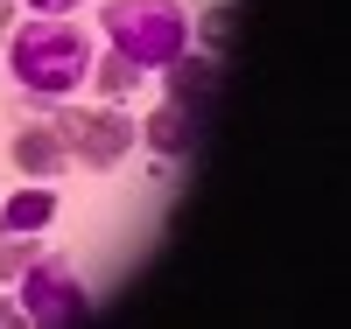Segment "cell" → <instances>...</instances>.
<instances>
[{
    "label": "cell",
    "mask_w": 351,
    "mask_h": 329,
    "mask_svg": "<svg viewBox=\"0 0 351 329\" xmlns=\"http://www.w3.org/2000/svg\"><path fill=\"white\" fill-rule=\"evenodd\" d=\"M197 133H204V119H197V112H183L176 98H169V105H155L148 119H141V140H148L155 155H190Z\"/></svg>",
    "instance_id": "obj_7"
},
{
    "label": "cell",
    "mask_w": 351,
    "mask_h": 329,
    "mask_svg": "<svg viewBox=\"0 0 351 329\" xmlns=\"http://www.w3.org/2000/svg\"><path fill=\"white\" fill-rule=\"evenodd\" d=\"M14 280H21V302H14L21 322H36V329H77V322H92V294H84L71 259H28Z\"/></svg>",
    "instance_id": "obj_3"
},
{
    "label": "cell",
    "mask_w": 351,
    "mask_h": 329,
    "mask_svg": "<svg viewBox=\"0 0 351 329\" xmlns=\"http://www.w3.org/2000/svg\"><path fill=\"white\" fill-rule=\"evenodd\" d=\"M14 322H21V308H14V302H0V329H14Z\"/></svg>",
    "instance_id": "obj_12"
},
{
    "label": "cell",
    "mask_w": 351,
    "mask_h": 329,
    "mask_svg": "<svg viewBox=\"0 0 351 329\" xmlns=\"http://www.w3.org/2000/svg\"><path fill=\"white\" fill-rule=\"evenodd\" d=\"M169 98L176 105H183V112H197V119H211V105H218V64H211V56H169Z\"/></svg>",
    "instance_id": "obj_5"
},
{
    "label": "cell",
    "mask_w": 351,
    "mask_h": 329,
    "mask_svg": "<svg viewBox=\"0 0 351 329\" xmlns=\"http://www.w3.org/2000/svg\"><path fill=\"white\" fill-rule=\"evenodd\" d=\"M28 8H36V14H71L77 0H28Z\"/></svg>",
    "instance_id": "obj_11"
},
{
    "label": "cell",
    "mask_w": 351,
    "mask_h": 329,
    "mask_svg": "<svg viewBox=\"0 0 351 329\" xmlns=\"http://www.w3.org/2000/svg\"><path fill=\"white\" fill-rule=\"evenodd\" d=\"M56 133H64L71 161H84V168H112V161H127L134 140H141V127H134L127 112H64V119H56Z\"/></svg>",
    "instance_id": "obj_4"
},
{
    "label": "cell",
    "mask_w": 351,
    "mask_h": 329,
    "mask_svg": "<svg viewBox=\"0 0 351 329\" xmlns=\"http://www.w3.org/2000/svg\"><path fill=\"white\" fill-rule=\"evenodd\" d=\"M106 36L120 56H134L141 70H162L169 56L190 49V14L176 0H112L106 8Z\"/></svg>",
    "instance_id": "obj_2"
},
{
    "label": "cell",
    "mask_w": 351,
    "mask_h": 329,
    "mask_svg": "<svg viewBox=\"0 0 351 329\" xmlns=\"http://www.w3.org/2000/svg\"><path fill=\"white\" fill-rule=\"evenodd\" d=\"M8 70L21 77V92L64 98V92H77L92 77V42H84V28L43 14V21H28V28L8 36Z\"/></svg>",
    "instance_id": "obj_1"
},
{
    "label": "cell",
    "mask_w": 351,
    "mask_h": 329,
    "mask_svg": "<svg viewBox=\"0 0 351 329\" xmlns=\"http://www.w3.org/2000/svg\"><path fill=\"white\" fill-rule=\"evenodd\" d=\"M36 259V231H0V280H14Z\"/></svg>",
    "instance_id": "obj_10"
},
{
    "label": "cell",
    "mask_w": 351,
    "mask_h": 329,
    "mask_svg": "<svg viewBox=\"0 0 351 329\" xmlns=\"http://www.w3.org/2000/svg\"><path fill=\"white\" fill-rule=\"evenodd\" d=\"M49 218H56V196L49 189H14L8 211H0V231H43Z\"/></svg>",
    "instance_id": "obj_8"
},
{
    "label": "cell",
    "mask_w": 351,
    "mask_h": 329,
    "mask_svg": "<svg viewBox=\"0 0 351 329\" xmlns=\"http://www.w3.org/2000/svg\"><path fill=\"white\" fill-rule=\"evenodd\" d=\"M92 84H99L106 98H127L134 84H141V64H134V56H120V49H112V56H92Z\"/></svg>",
    "instance_id": "obj_9"
},
{
    "label": "cell",
    "mask_w": 351,
    "mask_h": 329,
    "mask_svg": "<svg viewBox=\"0 0 351 329\" xmlns=\"http://www.w3.org/2000/svg\"><path fill=\"white\" fill-rule=\"evenodd\" d=\"M14 168L36 175V183H49V175L71 168V147H64V133H56V119H49V127H21L14 133Z\"/></svg>",
    "instance_id": "obj_6"
}]
</instances>
